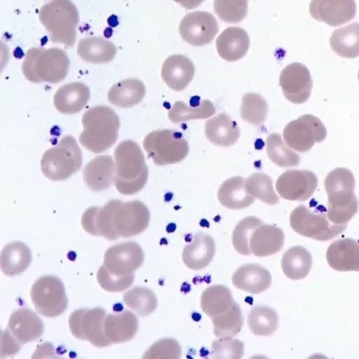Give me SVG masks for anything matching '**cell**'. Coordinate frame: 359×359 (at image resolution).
Here are the masks:
<instances>
[{"label": "cell", "instance_id": "cell-17", "mask_svg": "<svg viewBox=\"0 0 359 359\" xmlns=\"http://www.w3.org/2000/svg\"><path fill=\"white\" fill-rule=\"evenodd\" d=\"M194 75V63L181 54L169 56L163 63L161 77L163 82L176 92L184 91Z\"/></svg>", "mask_w": 359, "mask_h": 359}, {"label": "cell", "instance_id": "cell-30", "mask_svg": "<svg viewBox=\"0 0 359 359\" xmlns=\"http://www.w3.org/2000/svg\"><path fill=\"white\" fill-rule=\"evenodd\" d=\"M32 253L27 244L21 242L8 243L2 249L0 266L2 273L8 277L24 273L32 263Z\"/></svg>", "mask_w": 359, "mask_h": 359}, {"label": "cell", "instance_id": "cell-42", "mask_svg": "<svg viewBox=\"0 0 359 359\" xmlns=\"http://www.w3.org/2000/svg\"><path fill=\"white\" fill-rule=\"evenodd\" d=\"M245 187L252 197L271 205L277 204L280 197L276 194L273 182L269 176L257 172L246 179Z\"/></svg>", "mask_w": 359, "mask_h": 359}, {"label": "cell", "instance_id": "cell-31", "mask_svg": "<svg viewBox=\"0 0 359 359\" xmlns=\"http://www.w3.org/2000/svg\"><path fill=\"white\" fill-rule=\"evenodd\" d=\"M76 53L86 63L107 64L112 62L116 56L117 48L104 38L86 37L79 41Z\"/></svg>", "mask_w": 359, "mask_h": 359}, {"label": "cell", "instance_id": "cell-38", "mask_svg": "<svg viewBox=\"0 0 359 359\" xmlns=\"http://www.w3.org/2000/svg\"><path fill=\"white\" fill-rule=\"evenodd\" d=\"M269 159L280 168H290L300 164L301 158L282 140L280 133L269 134L266 142Z\"/></svg>", "mask_w": 359, "mask_h": 359}, {"label": "cell", "instance_id": "cell-12", "mask_svg": "<svg viewBox=\"0 0 359 359\" xmlns=\"http://www.w3.org/2000/svg\"><path fill=\"white\" fill-rule=\"evenodd\" d=\"M182 39L194 46L210 44L219 32L216 18L210 12L189 13L182 19L179 25Z\"/></svg>", "mask_w": 359, "mask_h": 359}, {"label": "cell", "instance_id": "cell-51", "mask_svg": "<svg viewBox=\"0 0 359 359\" xmlns=\"http://www.w3.org/2000/svg\"><path fill=\"white\" fill-rule=\"evenodd\" d=\"M358 81H359V70H358Z\"/></svg>", "mask_w": 359, "mask_h": 359}, {"label": "cell", "instance_id": "cell-32", "mask_svg": "<svg viewBox=\"0 0 359 359\" xmlns=\"http://www.w3.org/2000/svg\"><path fill=\"white\" fill-rule=\"evenodd\" d=\"M358 211L355 192H338L328 195L327 217L334 224H347Z\"/></svg>", "mask_w": 359, "mask_h": 359}, {"label": "cell", "instance_id": "cell-47", "mask_svg": "<svg viewBox=\"0 0 359 359\" xmlns=\"http://www.w3.org/2000/svg\"><path fill=\"white\" fill-rule=\"evenodd\" d=\"M211 354L213 358L239 359L245 354V345L239 339L220 338L212 342Z\"/></svg>", "mask_w": 359, "mask_h": 359}, {"label": "cell", "instance_id": "cell-18", "mask_svg": "<svg viewBox=\"0 0 359 359\" xmlns=\"http://www.w3.org/2000/svg\"><path fill=\"white\" fill-rule=\"evenodd\" d=\"M116 165L109 155L95 157L83 169L85 184L93 191L107 190L114 184Z\"/></svg>", "mask_w": 359, "mask_h": 359}, {"label": "cell", "instance_id": "cell-46", "mask_svg": "<svg viewBox=\"0 0 359 359\" xmlns=\"http://www.w3.org/2000/svg\"><path fill=\"white\" fill-rule=\"evenodd\" d=\"M134 273L126 275H117L111 274L104 265L97 272V281L99 285L110 293H120L125 291L134 283Z\"/></svg>", "mask_w": 359, "mask_h": 359}, {"label": "cell", "instance_id": "cell-15", "mask_svg": "<svg viewBox=\"0 0 359 359\" xmlns=\"http://www.w3.org/2000/svg\"><path fill=\"white\" fill-rule=\"evenodd\" d=\"M145 254L137 242H123L111 246L104 253V266L111 274L134 273L143 265Z\"/></svg>", "mask_w": 359, "mask_h": 359}, {"label": "cell", "instance_id": "cell-11", "mask_svg": "<svg viewBox=\"0 0 359 359\" xmlns=\"http://www.w3.org/2000/svg\"><path fill=\"white\" fill-rule=\"evenodd\" d=\"M327 129L323 122L313 115H304L297 120L291 121L285 127V143L297 152H306L314 144L326 139Z\"/></svg>", "mask_w": 359, "mask_h": 359}, {"label": "cell", "instance_id": "cell-44", "mask_svg": "<svg viewBox=\"0 0 359 359\" xmlns=\"http://www.w3.org/2000/svg\"><path fill=\"white\" fill-rule=\"evenodd\" d=\"M262 221L255 216L245 217V219L240 221L236 224L232 234V242L233 248L239 254L243 256L252 255L251 249H250V237H251L253 230L257 227L261 226Z\"/></svg>", "mask_w": 359, "mask_h": 359}, {"label": "cell", "instance_id": "cell-45", "mask_svg": "<svg viewBox=\"0 0 359 359\" xmlns=\"http://www.w3.org/2000/svg\"><path fill=\"white\" fill-rule=\"evenodd\" d=\"M353 173L346 168H337L330 172L325 181L327 195L338 192H355Z\"/></svg>", "mask_w": 359, "mask_h": 359}, {"label": "cell", "instance_id": "cell-22", "mask_svg": "<svg viewBox=\"0 0 359 359\" xmlns=\"http://www.w3.org/2000/svg\"><path fill=\"white\" fill-rule=\"evenodd\" d=\"M250 37L245 29L230 27L224 29L217 37L216 47L217 53L223 60L235 63L243 59L248 53Z\"/></svg>", "mask_w": 359, "mask_h": 359}, {"label": "cell", "instance_id": "cell-6", "mask_svg": "<svg viewBox=\"0 0 359 359\" xmlns=\"http://www.w3.org/2000/svg\"><path fill=\"white\" fill-rule=\"evenodd\" d=\"M144 150L157 166L177 164L189 153V143L177 131L163 129L151 131L143 141Z\"/></svg>", "mask_w": 359, "mask_h": 359}, {"label": "cell", "instance_id": "cell-41", "mask_svg": "<svg viewBox=\"0 0 359 359\" xmlns=\"http://www.w3.org/2000/svg\"><path fill=\"white\" fill-rule=\"evenodd\" d=\"M269 107L266 99L256 93H247L242 98L241 117L243 121L259 126L267 119Z\"/></svg>", "mask_w": 359, "mask_h": 359}, {"label": "cell", "instance_id": "cell-8", "mask_svg": "<svg viewBox=\"0 0 359 359\" xmlns=\"http://www.w3.org/2000/svg\"><path fill=\"white\" fill-rule=\"evenodd\" d=\"M290 223L297 233L319 242L334 239L348 228V224L332 223L326 214L313 213L304 205L292 211Z\"/></svg>", "mask_w": 359, "mask_h": 359}, {"label": "cell", "instance_id": "cell-37", "mask_svg": "<svg viewBox=\"0 0 359 359\" xmlns=\"http://www.w3.org/2000/svg\"><path fill=\"white\" fill-rule=\"evenodd\" d=\"M278 323V313L271 307L256 306L249 313L248 327L255 335L268 337L274 334Z\"/></svg>", "mask_w": 359, "mask_h": 359}, {"label": "cell", "instance_id": "cell-26", "mask_svg": "<svg viewBox=\"0 0 359 359\" xmlns=\"http://www.w3.org/2000/svg\"><path fill=\"white\" fill-rule=\"evenodd\" d=\"M205 134L214 145L229 147L235 145L239 140L241 130L229 115L220 113L206 122Z\"/></svg>", "mask_w": 359, "mask_h": 359}, {"label": "cell", "instance_id": "cell-29", "mask_svg": "<svg viewBox=\"0 0 359 359\" xmlns=\"http://www.w3.org/2000/svg\"><path fill=\"white\" fill-rule=\"evenodd\" d=\"M146 86L137 79H127L116 83L109 89L108 101L121 108L133 107L143 101Z\"/></svg>", "mask_w": 359, "mask_h": 359}, {"label": "cell", "instance_id": "cell-19", "mask_svg": "<svg viewBox=\"0 0 359 359\" xmlns=\"http://www.w3.org/2000/svg\"><path fill=\"white\" fill-rule=\"evenodd\" d=\"M8 329L22 344L37 341L44 332L40 317L27 308H22L11 314Z\"/></svg>", "mask_w": 359, "mask_h": 359}, {"label": "cell", "instance_id": "cell-48", "mask_svg": "<svg viewBox=\"0 0 359 359\" xmlns=\"http://www.w3.org/2000/svg\"><path fill=\"white\" fill-rule=\"evenodd\" d=\"M182 348L174 339H163L156 341L144 353L145 359H178L181 358Z\"/></svg>", "mask_w": 359, "mask_h": 359}, {"label": "cell", "instance_id": "cell-1", "mask_svg": "<svg viewBox=\"0 0 359 359\" xmlns=\"http://www.w3.org/2000/svg\"><path fill=\"white\" fill-rule=\"evenodd\" d=\"M83 131L79 143L93 153H102L117 142L121 123L114 109L96 105L88 109L82 117Z\"/></svg>", "mask_w": 359, "mask_h": 359}, {"label": "cell", "instance_id": "cell-21", "mask_svg": "<svg viewBox=\"0 0 359 359\" xmlns=\"http://www.w3.org/2000/svg\"><path fill=\"white\" fill-rule=\"evenodd\" d=\"M326 259L336 271L358 272L359 243L351 238L336 240L327 249Z\"/></svg>", "mask_w": 359, "mask_h": 359}, {"label": "cell", "instance_id": "cell-2", "mask_svg": "<svg viewBox=\"0 0 359 359\" xmlns=\"http://www.w3.org/2000/svg\"><path fill=\"white\" fill-rule=\"evenodd\" d=\"M116 176L114 185L118 193L131 195L139 193L149 179L145 156L139 144L133 140L118 143L114 150Z\"/></svg>", "mask_w": 359, "mask_h": 359}, {"label": "cell", "instance_id": "cell-14", "mask_svg": "<svg viewBox=\"0 0 359 359\" xmlns=\"http://www.w3.org/2000/svg\"><path fill=\"white\" fill-rule=\"evenodd\" d=\"M280 85L288 101L301 105L310 98L313 79L306 66L300 63H293L282 70Z\"/></svg>", "mask_w": 359, "mask_h": 359}, {"label": "cell", "instance_id": "cell-23", "mask_svg": "<svg viewBox=\"0 0 359 359\" xmlns=\"http://www.w3.org/2000/svg\"><path fill=\"white\" fill-rule=\"evenodd\" d=\"M91 92L84 83H67L57 89L54 95V107L62 115L78 114L88 104Z\"/></svg>", "mask_w": 359, "mask_h": 359}, {"label": "cell", "instance_id": "cell-50", "mask_svg": "<svg viewBox=\"0 0 359 359\" xmlns=\"http://www.w3.org/2000/svg\"><path fill=\"white\" fill-rule=\"evenodd\" d=\"M175 2L178 3L182 8L191 11L198 8L205 0H174Z\"/></svg>", "mask_w": 359, "mask_h": 359}, {"label": "cell", "instance_id": "cell-24", "mask_svg": "<svg viewBox=\"0 0 359 359\" xmlns=\"http://www.w3.org/2000/svg\"><path fill=\"white\" fill-rule=\"evenodd\" d=\"M271 275L268 269L259 264H246L236 269L233 275V285L242 291L259 294L271 285Z\"/></svg>", "mask_w": 359, "mask_h": 359}, {"label": "cell", "instance_id": "cell-16", "mask_svg": "<svg viewBox=\"0 0 359 359\" xmlns=\"http://www.w3.org/2000/svg\"><path fill=\"white\" fill-rule=\"evenodd\" d=\"M310 15L316 21L337 27L351 22L357 14L355 0H312Z\"/></svg>", "mask_w": 359, "mask_h": 359}, {"label": "cell", "instance_id": "cell-40", "mask_svg": "<svg viewBox=\"0 0 359 359\" xmlns=\"http://www.w3.org/2000/svg\"><path fill=\"white\" fill-rule=\"evenodd\" d=\"M123 302L140 317H147L155 312L158 304L154 292L143 287H136L126 292L123 296Z\"/></svg>", "mask_w": 359, "mask_h": 359}, {"label": "cell", "instance_id": "cell-39", "mask_svg": "<svg viewBox=\"0 0 359 359\" xmlns=\"http://www.w3.org/2000/svg\"><path fill=\"white\" fill-rule=\"evenodd\" d=\"M214 325V334L217 338H233L243 328V316L239 304L236 302L230 309L211 319Z\"/></svg>", "mask_w": 359, "mask_h": 359}, {"label": "cell", "instance_id": "cell-9", "mask_svg": "<svg viewBox=\"0 0 359 359\" xmlns=\"http://www.w3.org/2000/svg\"><path fill=\"white\" fill-rule=\"evenodd\" d=\"M30 296L36 313L47 318L62 315L69 304L65 287L55 275H43L35 281Z\"/></svg>", "mask_w": 359, "mask_h": 359}, {"label": "cell", "instance_id": "cell-5", "mask_svg": "<svg viewBox=\"0 0 359 359\" xmlns=\"http://www.w3.org/2000/svg\"><path fill=\"white\" fill-rule=\"evenodd\" d=\"M83 155L75 138L67 136L57 145L47 150L41 160L44 177L53 181H63L80 171Z\"/></svg>", "mask_w": 359, "mask_h": 359}, {"label": "cell", "instance_id": "cell-7", "mask_svg": "<svg viewBox=\"0 0 359 359\" xmlns=\"http://www.w3.org/2000/svg\"><path fill=\"white\" fill-rule=\"evenodd\" d=\"M149 208L142 202L123 203L112 200L111 230L114 240L139 235L149 227Z\"/></svg>", "mask_w": 359, "mask_h": 359}, {"label": "cell", "instance_id": "cell-28", "mask_svg": "<svg viewBox=\"0 0 359 359\" xmlns=\"http://www.w3.org/2000/svg\"><path fill=\"white\" fill-rule=\"evenodd\" d=\"M245 182L243 177H233L224 181L217 192L220 204L229 210H243L251 207L255 198L247 191Z\"/></svg>", "mask_w": 359, "mask_h": 359}, {"label": "cell", "instance_id": "cell-49", "mask_svg": "<svg viewBox=\"0 0 359 359\" xmlns=\"http://www.w3.org/2000/svg\"><path fill=\"white\" fill-rule=\"evenodd\" d=\"M22 343L13 336L8 329L3 332L1 334V351L0 358H4L18 353L22 347Z\"/></svg>", "mask_w": 359, "mask_h": 359}, {"label": "cell", "instance_id": "cell-20", "mask_svg": "<svg viewBox=\"0 0 359 359\" xmlns=\"http://www.w3.org/2000/svg\"><path fill=\"white\" fill-rule=\"evenodd\" d=\"M216 254V243L205 233H197L190 244L186 245L182 252V261L186 267L192 270H201L212 262Z\"/></svg>", "mask_w": 359, "mask_h": 359}, {"label": "cell", "instance_id": "cell-10", "mask_svg": "<svg viewBox=\"0 0 359 359\" xmlns=\"http://www.w3.org/2000/svg\"><path fill=\"white\" fill-rule=\"evenodd\" d=\"M107 314L101 307L76 310L70 314V332L76 339L86 341L98 348L110 347L104 333V322Z\"/></svg>", "mask_w": 359, "mask_h": 359}, {"label": "cell", "instance_id": "cell-13", "mask_svg": "<svg viewBox=\"0 0 359 359\" xmlns=\"http://www.w3.org/2000/svg\"><path fill=\"white\" fill-rule=\"evenodd\" d=\"M318 187V178L313 172L291 169L280 176L276 182V190L285 200H309Z\"/></svg>", "mask_w": 359, "mask_h": 359}, {"label": "cell", "instance_id": "cell-43", "mask_svg": "<svg viewBox=\"0 0 359 359\" xmlns=\"http://www.w3.org/2000/svg\"><path fill=\"white\" fill-rule=\"evenodd\" d=\"M249 0H215L214 11L220 20L227 24H238L248 14Z\"/></svg>", "mask_w": 359, "mask_h": 359}, {"label": "cell", "instance_id": "cell-34", "mask_svg": "<svg viewBox=\"0 0 359 359\" xmlns=\"http://www.w3.org/2000/svg\"><path fill=\"white\" fill-rule=\"evenodd\" d=\"M330 44L339 57L345 59L359 57V23L336 29L330 38Z\"/></svg>", "mask_w": 359, "mask_h": 359}, {"label": "cell", "instance_id": "cell-36", "mask_svg": "<svg viewBox=\"0 0 359 359\" xmlns=\"http://www.w3.org/2000/svg\"><path fill=\"white\" fill-rule=\"evenodd\" d=\"M215 114L216 108L213 103L204 99L194 107L182 101L175 102L168 112V117L172 123L182 124L191 120L207 119Z\"/></svg>", "mask_w": 359, "mask_h": 359}, {"label": "cell", "instance_id": "cell-3", "mask_svg": "<svg viewBox=\"0 0 359 359\" xmlns=\"http://www.w3.org/2000/svg\"><path fill=\"white\" fill-rule=\"evenodd\" d=\"M70 60L59 48L49 49L31 48L25 53L22 72L25 78L34 84H57L65 79L69 73Z\"/></svg>", "mask_w": 359, "mask_h": 359}, {"label": "cell", "instance_id": "cell-25", "mask_svg": "<svg viewBox=\"0 0 359 359\" xmlns=\"http://www.w3.org/2000/svg\"><path fill=\"white\" fill-rule=\"evenodd\" d=\"M285 234L280 227L271 224H262L250 237L252 254L264 258L280 252L283 248Z\"/></svg>", "mask_w": 359, "mask_h": 359}, {"label": "cell", "instance_id": "cell-4", "mask_svg": "<svg viewBox=\"0 0 359 359\" xmlns=\"http://www.w3.org/2000/svg\"><path fill=\"white\" fill-rule=\"evenodd\" d=\"M39 19L53 44L72 47L76 44L79 13L72 0H51L41 6Z\"/></svg>", "mask_w": 359, "mask_h": 359}, {"label": "cell", "instance_id": "cell-33", "mask_svg": "<svg viewBox=\"0 0 359 359\" xmlns=\"http://www.w3.org/2000/svg\"><path fill=\"white\" fill-rule=\"evenodd\" d=\"M312 264V255L302 246L291 247L281 259L282 270L291 280H302L306 278Z\"/></svg>", "mask_w": 359, "mask_h": 359}, {"label": "cell", "instance_id": "cell-27", "mask_svg": "<svg viewBox=\"0 0 359 359\" xmlns=\"http://www.w3.org/2000/svg\"><path fill=\"white\" fill-rule=\"evenodd\" d=\"M139 332V320L129 310L116 314H108L104 322V333L112 344L131 341Z\"/></svg>", "mask_w": 359, "mask_h": 359}, {"label": "cell", "instance_id": "cell-35", "mask_svg": "<svg viewBox=\"0 0 359 359\" xmlns=\"http://www.w3.org/2000/svg\"><path fill=\"white\" fill-rule=\"evenodd\" d=\"M235 303L232 293L222 285L208 287L201 294V310L210 319L226 312Z\"/></svg>", "mask_w": 359, "mask_h": 359}]
</instances>
